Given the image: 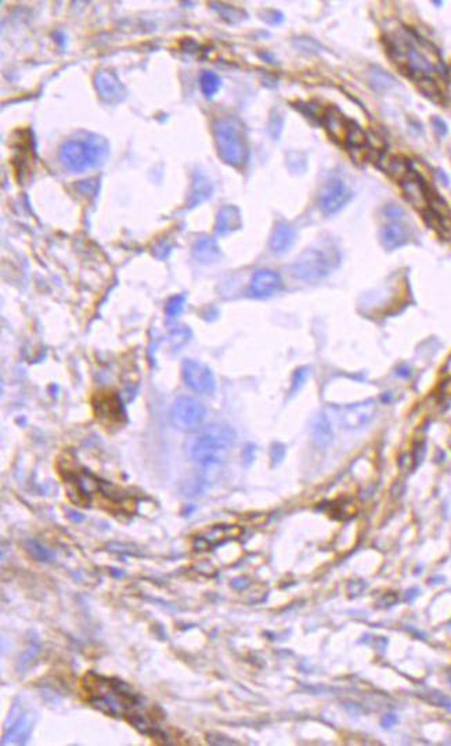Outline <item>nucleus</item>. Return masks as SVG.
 <instances>
[{"label":"nucleus","mask_w":451,"mask_h":746,"mask_svg":"<svg viewBox=\"0 0 451 746\" xmlns=\"http://www.w3.org/2000/svg\"><path fill=\"white\" fill-rule=\"evenodd\" d=\"M386 44L392 60L404 74L426 92H439L438 82L445 76V66L432 44L407 28L393 31Z\"/></svg>","instance_id":"obj_1"},{"label":"nucleus","mask_w":451,"mask_h":746,"mask_svg":"<svg viewBox=\"0 0 451 746\" xmlns=\"http://www.w3.org/2000/svg\"><path fill=\"white\" fill-rule=\"evenodd\" d=\"M83 687L94 708L115 717L137 719L136 710L140 708V699L125 683L89 674L87 678L85 677Z\"/></svg>","instance_id":"obj_2"},{"label":"nucleus","mask_w":451,"mask_h":746,"mask_svg":"<svg viewBox=\"0 0 451 746\" xmlns=\"http://www.w3.org/2000/svg\"><path fill=\"white\" fill-rule=\"evenodd\" d=\"M234 444L235 432L233 428L225 424H212L197 429L188 442V457L204 468L219 467L225 463Z\"/></svg>","instance_id":"obj_3"},{"label":"nucleus","mask_w":451,"mask_h":746,"mask_svg":"<svg viewBox=\"0 0 451 746\" xmlns=\"http://www.w3.org/2000/svg\"><path fill=\"white\" fill-rule=\"evenodd\" d=\"M109 142L103 136L82 132L61 146L58 159L67 171L83 173L101 166L109 158Z\"/></svg>","instance_id":"obj_4"},{"label":"nucleus","mask_w":451,"mask_h":746,"mask_svg":"<svg viewBox=\"0 0 451 746\" xmlns=\"http://www.w3.org/2000/svg\"><path fill=\"white\" fill-rule=\"evenodd\" d=\"M339 254L327 245L306 250L292 264V274L304 283H319L328 277L339 264Z\"/></svg>","instance_id":"obj_5"},{"label":"nucleus","mask_w":451,"mask_h":746,"mask_svg":"<svg viewBox=\"0 0 451 746\" xmlns=\"http://www.w3.org/2000/svg\"><path fill=\"white\" fill-rule=\"evenodd\" d=\"M214 136L219 157L227 165L241 168L248 158V146L241 125L234 119H219L214 125Z\"/></svg>","instance_id":"obj_6"},{"label":"nucleus","mask_w":451,"mask_h":746,"mask_svg":"<svg viewBox=\"0 0 451 746\" xmlns=\"http://www.w3.org/2000/svg\"><path fill=\"white\" fill-rule=\"evenodd\" d=\"M206 410L201 402L190 396H179L171 409V421L183 432L197 431L205 421Z\"/></svg>","instance_id":"obj_7"},{"label":"nucleus","mask_w":451,"mask_h":746,"mask_svg":"<svg viewBox=\"0 0 451 746\" xmlns=\"http://www.w3.org/2000/svg\"><path fill=\"white\" fill-rule=\"evenodd\" d=\"M182 375L188 388L199 395H211L216 389V379L212 370L197 360H185Z\"/></svg>","instance_id":"obj_8"},{"label":"nucleus","mask_w":451,"mask_h":746,"mask_svg":"<svg viewBox=\"0 0 451 746\" xmlns=\"http://www.w3.org/2000/svg\"><path fill=\"white\" fill-rule=\"evenodd\" d=\"M93 409L96 418L107 427H118L126 418L121 399L113 392L96 395L93 400Z\"/></svg>","instance_id":"obj_9"},{"label":"nucleus","mask_w":451,"mask_h":746,"mask_svg":"<svg viewBox=\"0 0 451 746\" xmlns=\"http://www.w3.org/2000/svg\"><path fill=\"white\" fill-rule=\"evenodd\" d=\"M376 406L373 400L360 402L352 406L342 408L339 411L340 425L349 431L363 429L374 420Z\"/></svg>","instance_id":"obj_10"},{"label":"nucleus","mask_w":451,"mask_h":746,"mask_svg":"<svg viewBox=\"0 0 451 746\" xmlns=\"http://www.w3.org/2000/svg\"><path fill=\"white\" fill-rule=\"evenodd\" d=\"M350 200V190L346 186V183L339 179L334 178L331 179L321 192L320 198V208L326 215H334L339 212Z\"/></svg>","instance_id":"obj_11"},{"label":"nucleus","mask_w":451,"mask_h":746,"mask_svg":"<svg viewBox=\"0 0 451 746\" xmlns=\"http://www.w3.org/2000/svg\"><path fill=\"white\" fill-rule=\"evenodd\" d=\"M281 288H283V281H281L280 274L270 269H262V270H258L252 276L248 294L251 298H268L277 294Z\"/></svg>","instance_id":"obj_12"},{"label":"nucleus","mask_w":451,"mask_h":746,"mask_svg":"<svg viewBox=\"0 0 451 746\" xmlns=\"http://www.w3.org/2000/svg\"><path fill=\"white\" fill-rule=\"evenodd\" d=\"M94 83L97 93L109 104L121 103L126 97L125 86L121 83L116 75L110 71H99L94 78Z\"/></svg>","instance_id":"obj_13"},{"label":"nucleus","mask_w":451,"mask_h":746,"mask_svg":"<svg viewBox=\"0 0 451 746\" xmlns=\"http://www.w3.org/2000/svg\"><path fill=\"white\" fill-rule=\"evenodd\" d=\"M295 240H297L295 227L285 221H280L276 224L273 233L270 236V250L278 255L285 254L294 247Z\"/></svg>","instance_id":"obj_14"},{"label":"nucleus","mask_w":451,"mask_h":746,"mask_svg":"<svg viewBox=\"0 0 451 746\" xmlns=\"http://www.w3.org/2000/svg\"><path fill=\"white\" fill-rule=\"evenodd\" d=\"M410 240V230L403 221H390L381 228V241L385 250L393 251Z\"/></svg>","instance_id":"obj_15"},{"label":"nucleus","mask_w":451,"mask_h":746,"mask_svg":"<svg viewBox=\"0 0 451 746\" xmlns=\"http://www.w3.org/2000/svg\"><path fill=\"white\" fill-rule=\"evenodd\" d=\"M402 190L406 195V198L415 205L416 208H426L429 205V194L428 190L424 185V182L415 176V173L409 172L406 176L400 179Z\"/></svg>","instance_id":"obj_16"},{"label":"nucleus","mask_w":451,"mask_h":746,"mask_svg":"<svg viewBox=\"0 0 451 746\" xmlns=\"http://www.w3.org/2000/svg\"><path fill=\"white\" fill-rule=\"evenodd\" d=\"M192 255L202 264H212L222 258V251L214 238L202 237L194 243Z\"/></svg>","instance_id":"obj_17"},{"label":"nucleus","mask_w":451,"mask_h":746,"mask_svg":"<svg viewBox=\"0 0 451 746\" xmlns=\"http://www.w3.org/2000/svg\"><path fill=\"white\" fill-rule=\"evenodd\" d=\"M241 224H242V221H241L240 209L233 205H226L219 211L216 216L215 230L219 236H228L237 231L241 227Z\"/></svg>","instance_id":"obj_18"},{"label":"nucleus","mask_w":451,"mask_h":746,"mask_svg":"<svg viewBox=\"0 0 451 746\" xmlns=\"http://www.w3.org/2000/svg\"><path fill=\"white\" fill-rule=\"evenodd\" d=\"M31 730H32V719L30 717V714H24L7 731V734L4 735L3 744L4 745L6 744H24L30 738Z\"/></svg>","instance_id":"obj_19"},{"label":"nucleus","mask_w":451,"mask_h":746,"mask_svg":"<svg viewBox=\"0 0 451 746\" xmlns=\"http://www.w3.org/2000/svg\"><path fill=\"white\" fill-rule=\"evenodd\" d=\"M313 439L320 448H327L334 441V431L330 418L326 414H320L313 422Z\"/></svg>","instance_id":"obj_20"},{"label":"nucleus","mask_w":451,"mask_h":746,"mask_svg":"<svg viewBox=\"0 0 451 746\" xmlns=\"http://www.w3.org/2000/svg\"><path fill=\"white\" fill-rule=\"evenodd\" d=\"M211 194H212V185L208 182V179L199 175L195 176V182L192 185V191L190 195V207L201 204L202 201L209 198Z\"/></svg>","instance_id":"obj_21"},{"label":"nucleus","mask_w":451,"mask_h":746,"mask_svg":"<svg viewBox=\"0 0 451 746\" xmlns=\"http://www.w3.org/2000/svg\"><path fill=\"white\" fill-rule=\"evenodd\" d=\"M235 527H228V529H223V527H216V529H212L209 533H206L205 536L199 537L197 542H195V546L201 550H206L209 547H214L216 546L218 543H221L223 539H226L228 536V533H231Z\"/></svg>","instance_id":"obj_22"},{"label":"nucleus","mask_w":451,"mask_h":746,"mask_svg":"<svg viewBox=\"0 0 451 746\" xmlns=\"http://www.w3.org/2000/svg\"><path fill=\"white\" fill-rule=\"evenodd\" d=\"M199 85H201V90L205 94V97L212 99L221 90L222 79L214 73L205 71L199 78Z\"/></svg>","instance_id":"obj_23"},{"label":"nucleus","mask_w":451,"mask_h":746,"mask_svg":"<svg viewBox=\"0 0 451 746\" xmlns=\"http://www.w3.org/2000/svg\"><path fill=\"white\" fill-rule=\"evenodd\" d=\"M185 305H186V297L185 295H178V297L169 299L168 303H166V307H165V313H166L168 319L173 320V319L179 317L183 313V310H185Z\"/></svg>","instance_id":"obj_24"},{"label":"nucleus","mask_w":451,"mask_h":746,"mask_svg":"<svg viewBox=\"0 0 451 746\" xmlns=\"http://www.w3.org/2000/svg\"><path fill=\"white\" fill-rule=\"evenodd\" d=\"M214 6L218 7L216 10L221 13V16L228 23L241 21L242 17H245V14L241 10L235 8V7H230V6H225V4H214Z\"/></svg>","instance_id":"obj_25"},{"label":"nucleus","mask_w":451,"mask_h":746,"mask_svg":"<svg viewBox=\"0 0 451 746\" xmlns=\"http://www.w3.org/2000/svg\"><path fill=\"white\" fill-rule=\"evenodd\" d=\"M309 377V369L307 367H301L298 369L294 377H292V384H291V395H295L298 393L302 389V386L304 385L306 379Z\"/></svg>","instance_id":"obj_26"},{"label":"nucleus","mask_w":451,"mask_h":746,"mask_svg":"<svg viewBox=\"0 0 451 746\" xmlns=\"http://www.w3.org/2000/svg\"><path fill=\"white\" fill-rule=\"evenodd\" d=\"M28 553L39 561H49L53 558V556L46 551L37 542H28Z\"/></svg>","instance_id":"obj_27"}]
</instances>
